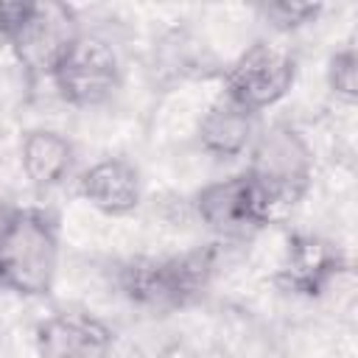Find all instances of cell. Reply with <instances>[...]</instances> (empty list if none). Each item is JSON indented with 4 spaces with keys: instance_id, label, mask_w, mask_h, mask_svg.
Returning a JSON list of instances; mask_svg holds the SVG:
<instances>
[{
    "instance_id": "6da1fadb",
    "label": "cell",
    "mask_w": 358,
    "mask_h": 358,
    "mask_svg": "<svg viewBox=\"0 0 358 358\" xmlns=\"http://www.w3.org/2000/svg\"><path fill=\"white\" fill-rule=\"evenodd\" d=\"M62 257L59 218L45 207H14L0 235V288L39 299L53 291Z\"/></svg>"
},
{
    "instance_id": "7a4b0ae2",
    "label": "cell",
    "mask_w": 358,
    "mask_h": 358,
    "mask_svg": "<svg viewBox=\"0 0 358 358\" xmlns=\"http://www.w3.org/2000/svg\"><path fill=\"white\" fill-rule=\"evenodd\" d=\"M215 266V243L168 257H131L117 266V285L131 305L151 313H171L201 299Z\"/></svg>"
},
{
    "instance_id": "3957f363",
    "label": "cell",
    "mask_w": 358,
    "mask_h": 358,
    "mask_svg": "<svg viewBox=\"0 0 358 358\" xmlns=\"http://www.w3.org/2000/svg\"><path fill=\"white\" fill-rule=\"evenodd\" d=\"M246 154V173L260 187L274 218H280V213L296 207L308 196L316 162L313 148L296 126L277 120L266 129H257Z\"/></svg>"
},
{
    "instance_id": "277c9868",
    "label": "cell",
    "mask_w": 358,
    "mask_h": 358,
    "mask_svg": "<svg viewBox=\"0 0 358 358\" xmlns=\"http://www.w3.org/2000/svg\"><path fill=\"white\" fill-rule=\"evenodd\" d=\"M296 81V56L291 48L257 39L224 73V98L252 115L277 106Z\"/></svg>"
},
{
    "instance_id": "5b68a950",
    "label": "cell",
    "mask_w": 358,
    "mask_h": 358,
    "mask_svg": "<svg viewBox=\"0 0 358 358\" xmlns=\"http://www.w3.org/2000/svg\"><path fill=\"white\" fill-rule=\"evenodd\" d=\"M48 81L64 103L76 109H92L106 103L120 90V59L109 39L81 31Z\"/></svg>"
},
{
    "instance_id": "8992f818",
    "label": "cell",
    "mask_w": 358,
    "mask_h": 358,
    "mask_svg": "<svg viewBox=\"0 0 358 358\" xmlns=\"http://www.w3.org/2000/svg\"><path fill=\"white\" fill-rule=\"evenodd\" d=\"M78 34L81 25L73 6L56 0H31L25 17L3 42L11 48L14 59L34 81L50 78L53 67Z\"/></svg>"
},
{
    "instance_id": "52a82bcc",
    "label": "cell",
    "mask_w": 358,
    "mask_h": 358,
    "mask_svg": "<svg viewBox=\"0 0 358 358\" xmlns=\"http://www.w3.org/2000/svg\"><path fill=\"white\" fill-rule=\"evenodd\" d=\"M190 207L204 229L221 241H243L274 221L268 201L246 171L204 185Z\"/></svg>"
},
{
    "instance_id": "ba28073f",
    "label": "cell",
    "mask_w": 358,
    "mask_h": 358,
    "mask_svg": "<svg viewBox=\"0 0 358 358\" xmlns=\"http://www.w3.org/2000/svg\"><path fill=\"white\" fill-rule=\"evenodd\" d=\"M347 271H350V260L338 243L313 232H291L285 238L277 282L288 294L313 299L322 296Z\"/></svg>"
},
{
    "instance_id": "9c48e42d",
    "label": "cell",
    "mask_w": 358,
    "mask_h": 358,
    "mask_svg": "<svg viewBox=\"0 0 358 358\" xmlns=\"http://www.w3.org/2000/svg\"><path fill=\"white\" fill-rule=\"evenodd\" d=\"M39 358H109L115 330L87 310H53L34 327Z\"/></svg>"
},
{
    "instance_id": "30bf717a",
    "label": "cell",
    "mask_w": 358,
    "mask_h": 358,
    "mask_svg": "<svg viewBox=\"0 0 358 358\" xmlns=\"http://www.w3.org/2000/svg\"><path fill=\"white\" fill-rule=\"evenodd\" d=\"M78 196L103 215H129L143 201V179L126 157H103L81 171Z\"/></svg>"
},
{
    "instance_id": "8fae6325",
    "label": "cell",
    "mask_w": 358,
    "mask_h": 358,
    "mask_svg": "<svg viewBox=\"0 0 358 358\" xmlns=\"http://www.w3.org/2000/svg\"><path fill=\"white\" fill-rule=\"evenodd\" d=\"M257 134V115L232 103L229 98H215L196 126V140L213 159H238L249 151Z\"/></svg>"
},
{
    "instance_id": "7c38bea8",
    "label": "cell",
    "mask_w": 358,
    "mask_h": 358,
    "mask_svg": "<svg viewBox=\"0 0 358 358\" xmlns=\"http://www.w3.org/2000/svg\"><path fill=\"white\" fill-rule=\"evenodd\" d=\"M76 165V145L56 129H28L20 137V168L34 190L48 193L59 187Z\"/></svg>"
},
{
    "instance_id": "4fadbf2b",
    "label": "cell",
    "mask_w": 358,
    "mask_h": 358,
    "mask_svg": "<svg viewBox=\"0 0 358 358\" xmlns=\"http://www.w3.org/2000/svg\"><path fill=\"white\" fill-rule=\"evenodd\" d=\"M324 6L322 3H294V0H274V3H260L257 14L280 34L299 31L322 17Z\"/></svg>"
},
{
    "instance_id": "5bb4252c",
    "label": "cell",
    "mask_w": 358,
    "mask_h": 358,
    "mask_svg": "<svg viewBox=\"0 0 358 358\" xmlns=\"http://www.w3.org/2000/svg\"><path fill=\"white\" fill-rule=\"evenodd\" d=\"M324 78H327V90L338 101H344V103L358 101V53H355V45H344V48L330 53Z\"/></svg>"
},
{
    "instance_id": "9a60e30c",
    "label": "cell",
    "mask_w": 358,
    "mask_h": 358,
    "mask_svg": "<svg viewBox=\"0 0 358 358\" xmlns=\"http://www.w3.org/2000/svg\"><path fill=\"white\" fill-rule=\"evenodd\" d=\"M11 204L6 201V196H0V235H3V229H6V224H8V218H11Z\"/></svg>"
}]
</instances>
